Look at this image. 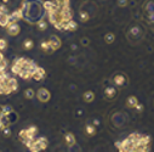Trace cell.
Returning a JSON list of instances; mask_svg holds the SVG:
<instances>
[{
	"label": "cell",
	"mask_w": 154,
	"mask_h": 152,
	"mask_svg": "<svg viewBox=\"0 0 154 152\" xmlns=\"http://www.w3.org/2000/svg\"><path fill=\"white\" fill-rule=\"evenodd\" d=\"M8 32H9L10 35H16V34L20 33V26L17 23H11V24H9Z\"/></svg>",
	"instance_id": "cell-4"
},
{
	"label": "cell",
	"mask_w": 154,
	"mask_h": 152,
	"mask_svg": "<svg viewBox=\"0 0 154 152\" xmlns=\"http://www.w3.org/2000/svg\"><path fill=\"white\" fill-rule=\"evenodd\" d=\"M88 133H89V134H94V133H95L94 127H88Z\"/></svg>",
	"instance_id": "cell-24"
},
{
	"label": "cell",
	"mask_w": 154,
	"mask_h": 152,
	"mask_svg": "<svg viewBox=\"0 0 154 152\" xmlns=\"http://www.w3.org/2000/svg\"><path fill=\"white\" fill-rule=\"evenodd\" d=\"M44 8L48 10V12L57 10V5H56V3H52V2H46V3L44 4Z\"/></svg>",
	"instance_id": "cell-8"
},
{
	"label": "cell",
	"mask_w": 154,
	"mask_h": 152,
	"mask_svg": "<svg viewBox=\"0 0 154 152\" xmlns=\"http://www.w3.org/2000/svg\"><path fill=\"white\" fill-rule=\"evenodd\" d=\"M113 39H114V35H113V34H108V35H106V40H107L108 43H112Z\"/></svg>",
	"instance_id": "cell-21"
},
{
	"label": "cell",
	"mask_w": 154,
	"mask_h": 152,
	"mask_svg": "<svg viewBox=\"0 0 154 152\" xmlns=\"http://www.w3.org/2000/svg\"><path fill=\"white\" fill-rule=\"evenodd\" d=\"M75 28H76V23H75L74 21H72V20H70V21L68 22V26H67V29H68V30H74Z\"/></svg>",
	"instance_id": "cell-12"
},
{
	"label": "cell",
	"mask_w": 154,
	"mask_h": 152,
	"mask_svg": "<svg viewBox=\"0 0 154 152\" xmlns=\"http://www.w3.org/2000/svg\"><path fill=\"white\" fill-rule=\"evenodd\" d=\"M50 45H51V49H52V50H56V49L60 48L61 43H60V40L57 39L56 36H51V39H50Z\"/></svg>",
	"instance_id": "cell-7"
},
{
	"label": "cell",
	"mask_w": 154,
	"mask_h": 152,
	"mask_svg": "<svg viewBox=\"0 0 154 152\" xmlns=\"http://www.w3.org/2000/svg\"><path fill=\"white\" fill-rule=\"evenodd\" d=\"M66 140H67V144H68V146H73V145H74V136H73L72 134H68V135H66Z\"/></svg>",
	"instance_id": "cell-10"
},
{
	"label": "cell",
	"mask_w": 154,
	"mask_h": 152,
	"mask_svg": "<svg viewBox=\"0 0 154 152\" xmlns=\"http://www.w3.org/2000/svg\"><path fill=\"white\" fill-rule=\"evenodd\" d=\"M0 94H4V89H3V84L0 83Z\"/></svg>",
	"instance_id": "cell-26"
},
{
	"label": "cell",
	"mask_w": 154,
	"mask_h": 152,
	"mask_svg": "<svg viewBox=\"0 0 154 152\" xmlns=\"http://www.w3.org/2000/svg\"><path fill=\"white\" fill-rule=\"evenodd\" d=\"M84 99H85L86 101H89V102H90V101H92V100H94V94H92L91 91H88V93L84 95Z\"/></svg>",
	"instance_id": "cell-13"
},
{
	"label": "cell",
	"mask_w": 154,
	"mask_h": 152,
	"mask_svg": "<svg viewBox=\"0 0 154 152\" xmlns=\"http://www.w3.org/2000/svg\"><path fill=\"white\" fill-rule=\"evenodd\" d=\"M11 111H12V108H11L10 106H6V107H4V112H5V113H10Z\"/></svg>",
	"instance_id": "cell-23"
},
{
	"label": "cell",
	"mask_w": 154,
	"mask_h": 152,
	"mask_svg": "<svg viewBox=\"0 0 154 152\" xmlns=\"http://www.w3.org/2000/svg\"><path fill=\"white\" fill-rule=\"evenodd\" d=\"M80 16H82V20H83V21H86V20L89 18V16H88V14H86V12H82V15H80Z\"/></svg>",
	"instance_id": "cell-22"
},
{
	"label": "cell",
	"mask_w": 154,
	"mask_h": 152,
	"mask_svg": "<svg viewBox=\"0 0 154 152\" xmlns=\"http://www.w3.org/2000/svg\"><path fill=\"white\" fill-rule=\"evenodd\" d=\"M128 105H129L130 107H136V106H137V100H136V97H135V96L129 97V100H128Z\"/></svg>",
	"instance_id": "cell-9"
},
{
	"label": "cell",
	"mask_w": 154,
	"mask_h": 152,
	"mask_svg": "<svg viewBox=\"0 0 154 152\" xmlns=\"http://www.w3.org/2000/svg\"><path fill=\"white\" fill-rule=\"evenodd\" d=\"M44 75H45V71H44L43 68H39V67H38V68H36V71L33 73L32 78H34L35 81H38V82H39L40 79H43V77H44Z\"/></svg>",
	"instance_id": "cell-3"
},
{
	"label": "cell",
	"mask_w": 154,
	"mask_h": 152,
	"mask_svg": "<svg viewBox=\"0 0 154 152\" xmlns=\"http://www.w3.org/2000/svg\"><path fill=\"white\" fill-rule=\"evenodd\" d=\"M106 95H107L108 97H113V96L115 95V91H114V89H108V90H107V93H106Z\"/></svg>",
	"instance_id": "cell-20"
},
{
	"label": "cell",
	"mask_w": 154,
	"mask_h": 152,
	"mask_svg": "<svg viewBox=\"0 0 154 152\" xmlns=\"http://www.w3.org/2000/svg\"><path fill=\"white\" fill-rule=\"evenodd\" d=\"M33 96H34V93H33V90H32V89L26 90V97H27V99H32Z\"/></svg>",
	"instance_id": "cell-18"
},
{
	"label": "cell",
	"mask_w": 154,
	"mask_h": 152,
	"mask_svg": "<svg viewBox=\"0 0 154 152\" xmlns=\"http://www.w3.org/2000/svg\"><path fill=\"white\" fill-rule=\"evenodd\" d=\"M6 68V61L3 60V61H0V73H3Z\"/></svg>",
	"instance_id": "cell-14"
},
{
	"label": "cell",
	"mask_w": 154,
	"mask_h": 152,
	"mask_svg": "<svg viewBox=\"0 0 154 152\" xmlns=\"http://www.w3.org/2000/svg\"><path fill=\"white\" fill-rule=\"evenodd\" d=\"M114 81H115V83H117L118 85H122L123 83H124V77H123V75H117V77H115L114 78Z\"/></svg>",
	"instance_id": "cell-11"
},
{
	"label": "cell",
	"mask_w": 154,
	"mask_h": 152,
	"mask_svg": "<svg viewBox=\"0 0 154 152\" xmlns=\"http://www.w3.org/2000/svg\"><path fill=\"white\" fill-rule=\"evenodd\" d=\"M119 3H120V6H124V5H125V3H126V0H120Z\"/></svg>",
	"instance_id": "cell-25"
},
{
	"label": "cell",
	"mask_w": 154,
	"mask_h": 152,
	"mask_svg": "<svg viewBox=\"0 0 154 152\" xmlns=\"http://www.w3.org/2000/svg\"><path fill=\"white\" fill-rule=\"evenodd\" d=\"M55 3H56V5H57V9H58V10L69 8V0H56Z\"/></svg>",
	"instance_id": "cell-6"
},
{
	"label": "cell",
	"mask_w": 154,
	"mask_h": 152,
	"mask_svg": "<svg viewBox=\"0 0 154 152\" xmlns=\"http://www.w3.org/2000/svg\"><path fill=\"white\" fill-rule=\"evenodd\" d=\"M42 48H43L45 51H48V50H49V48H51V45H50V42H43V44H42Z\"/></svg>",
	"instance_id": "cell-17"
},
{
	"label": "cell",
	"mask_w": 154,
	"mask_h": 152,
	"mask_svg": "<svg viewBox=\"0 0 154 152\" xmlns=\"http://www.w3.org/2000/svg\"><path fill=\"white\" fill-rule=\"evenodd\" d=\"M6 42L4 39H0V50H5L6 49Z\"/></svg>",
	"instance_id": "cell-19"
},
{
	"label": "cell",
	"mask_w": 154,
	"mask_h": 152,
	"mask_svg": "<svg viewBox=\"0 0 154 152\" xmlns=\"http://www.w3.org/2000/svg\"><path fill=\"white\" fill-rule=\"evenodd\" d=\"M0 24L3 27L9 26V15L6 12H0Z\"/></svg>",
	"instance_id": "cell-5"
},
{
	"label": "cell",
	"mask_w": 154,
	"mask_h": 152,
	"mask_svg": "<svg viewBox=\"0 0 154 152\" xmlns=\"http://www.w3.org/2000/svg\"><path fill=\"white\" fill-rule=\"evenodd\" d=\"M46 26H48V23L45 21H42V22H39V24H38V28H39L40 30H44L46 28Z\"/></svg>",
	"instance_id": "cell-16"
},
{
	"label": "cell",
	"mask_w": 154,
	"mask_h": 152,
	"mask_svg": "<svg viewBox=\"0 0 154 152\" xmlns=\"http://www.w3.org/2000/svg\"><path fill=\"white\" fill-rule=\"evenodd\" d=\"M4 59H3V55H2V52H0V61H3Z\"/></svg>",
	"instance_id": "cell-27"
},
{
	"label": "cell",
	"mask_w": 154,
	"mask_h": 152,
	"mask_svg": "<svg viewBox=\"0 0 154 152\" xmlns=\"http://www.w3.org/2000/svg\"><path fill=\"white\" fill-rule=\"evenodd\" d=\"M46 141H45V139H39V140H33V142H32V145H30V150L32 151H42V150H44V148H46Z\"/></svg>",
	"instance_id": "cell-1"
},
{
	"label": "cell",
	"mask_w": 154,
	"mask_h": 152,
	"mask_svg": "<svg viewBox=\"0 0 154 152\" xmlns=\"http://www.w3.org/2000/svg\"><path fill=\"white\" fill-rule=\"evenodd\" d=\"M33 48V42L32 40H26L24 42V49H32Z\"/></svg>",
	"instance_id": "cell-15"
},
{
	"label": "cell",
	"mask_w": 154,
	"mask_h": 152,
	"mask_svg": "<svg viewBox=\"0 0 154 152\" xmlns=\"http://www.w3.org/2000/svg\"><path fill=\"white\" fill-rule=\"evenodd\" d=\"M38 99H39L40 101H43V102L48 101V100L50 99V94H49V91H48L46 89H40L39 91H38Z\"/></svg>",
	"instance_id": "cell-2"
}]
</instances>
